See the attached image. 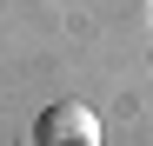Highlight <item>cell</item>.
<instances>
[{
  "label": "cell",
  "instance_id": "6da1fadb",
  "mask_svg": "<svg viewBox=\"0 0 153 146\" xmlns=\"http://www.w3.org/2000/svg\"><path fill=\"white\" fill-rule=\"evenodd\" d=\"M40 146H100V113L80 106V100H53L40 113V126H33Z\"/></svg>",
  "mask_w": 153,
  "mask_h": 146
}]
</instances>
